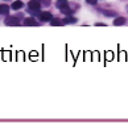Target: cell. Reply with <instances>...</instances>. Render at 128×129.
Listing matches in <instances>:
<instances>
[{
	"mask_svg": "<svg viewBox=\"0 0 128 129\" xmlns=\"http://www.w3.org/2000/svg\"><path fill=\"white\" fill-rule=\"evenodd\" d=\"M24 7V3L21 2V0H17V2H13L12 5H11V9H15V11H19L20 8Z\"/></svg>",
	"mask_w": 128,
	"mask_h": 129,
	"instance_id": "277c9868",
	"label": "cell"
},
{
	"mask_svg": "<svg viewBox=\"0 0 128 129\" xmlns=\"http://www.w3.org/2000/svg\"><path fill=\"white\" fill-rule=\"evenodd\" d=\"M57 8L58 9H60L61 7H62V5H65V4H67V2H66V0H57Z\"/></svg>",
	"mask_w": 128,
	"mask_h": 129,
	"instance_id": "8fae6325",
	"label": "cell"
},
{
	"mask_svg": "<svg viewBox=\"0 0 128 129\" xmlns=\"http://www.w3.org/2000/svg\"><path fill=\"white\" fill-rule=\"evenodd\" d=\"M86 2L89 3V4H95V3L98 2V0H86Z\"/></svg>",
	"mask_w": 128,
	"mask_h": 129,
	"instance_id": "4fadbf2b",
	"label": "cell"
},
{
	"mask_svg": "<svg viewBox=\"0 0 128 129\" xmlns=\"http://www.w3.org/2000/svg\"><path fill=\"white\" fill-rule=\"evenodd\" d=\"M28 7H29V9H28L29 12H31L32 15H34L41 9V2H40V0H31L29 4H28Z\"/></svg>",
	"mask_w": 128,
	"mask_h": 129,
	"instance_id": "6da1fadb",
	"label": "cell"
},
{
	"mask_svg": "<svg viewBox=\"0 0 128 129\" xmlns=\"http://www.w3.org/2000/svg\"><path fill=\"white\" fill-rule=\"evenodd\" d=\"M124 24H125L124 17H118V19L114 20V25H116V26H120V25H124Z\"/></svg>",
	"mask_w": 128,
	"mask_h": 129,
	"instance_id": "52a82bcc",
	"label": "cell"
},
{
	"mask_svg": "<svg viewBox=\"0 0 128 129\" xmlns=\"http://www.w3.org/2000/svg\"><path fill=\"white\" fill-rule=\"evenodd\" d=\"M9 7H8V5H5V4H2V5H0V13H2V15H8L9 13Z\"/></svg>",
	"mask_w": 128,
	"mask_h": 129,
	"instance_id": "ba28073f",
	"label": "cell"
},
{
	"mask_svg": "<svg viewBox=\"0 0 128 129\" xmlns=\"http://www.w3.org/2000/svg\"><path fill=\"white\" fill-rule=\"evenodd\" d=\"M60 11H61V12L63 13V15H70L71 13V8H69V5L67 4H65V5H62V7L60 8Z\"/></svg>",
	"mask_w": 128,
	"mask_h": 129,
	"instance_id": "5b68a950",
	"label": "cell"
},
{
	"mask_svg": "<svg viewBox=\"0 0 128 129\" xmlns=\"http://www.w3.org/2000/svg\"><path fill=\"white\" fill-rule=\"evenodd\" d=\"M38 19L41 21H50L53 19V16H52L50 12H40L38 13Z\"/></svg>",
	"mask_w": 128,
	"mask_h": 129,
	"instance_id": "3957f363",
	"label": "cell"
},
{
	"mask_svg": "<svg viewBox=\"0 0 128 129\" xmlns=\"http://www.w3.org/2000/svg\"><path fill=\"white\" fill-rule=\"evenodd\" d=\"M5 2H8V0H5Z\"/></svg>",
	"mask_w": 128,
	"mask_h": 129,
	"instance_id": "5bb4252c",
	"label": "cell"
},
{
	"mask_svg": "<svg viewBox=\"0 0 128 129\" xmlns=\"http://www.w3.org/2000/svg\"><path fill=\"white\" fill-rule=\"evenodd\" d=\"M62 22H63V24H74V22H77V19L73 17V16H70V15H67V17Z\"/></svg>",
	"mask_w": 128,
	"mask_h": 129,
	"instance_id": "8992f818",
	"label": "cell"
},
{
	"mask_svg": "<svg viewBox=\"0 0 128 129\" xmlns=\"http://www.w3.org/2000/svg\"><path fill=\"white\" fill-rule=\"evenodd\" d=\"M50 24L53 25V26H60V25H62V24H63V22H62V20L53 19V20H50Z\"/></svg>",
	"mask_w": 128,
	"mask_h": 129,
	"instance_id": "30bf717a",
	"label": "cell"
},
{
	"mask_svg": "<svg viewBox=\"0 0 128 129\" xmlns=\"http://www.w3.org/2000/svg\"><path fill=\"white\" fill-rule=\"evenodd\" d=\"M103 13L106 16H110V17H115L116 16V12H112V11H104Z\"/></svg>",
	"mask_w": 128,
	"mask_h": 129,
	"instance_id": "7c38bea8",
	"label": "cell"
},
{
	"mask_svg": "<svg viewBox=\"0 0 128 129\" xmlns=\"http://www.w3.org/2000/svg\"><path fill=\"white\" fill-rule=\"evenodd\" d=\"M24 25H28V26H31V25H37V21H34L33 19H25L24 20Z\"/></svg>",
	"mask_w": 128,
	"mask_h": 129,
	"instance_id": "9c48e42d",
	"label": "cell"
},
{
	"mask_svg": "<svg viewBox=\"0 0 128 129\" xmlns=\"http://www.w3.org/2000/svg\"><path fill=\"white\" fill-rule=\"evenodd\" d=\"M5 24L7 25H20V20L15 16H9L5 19Z\"/></svg>",
	"mask_w": 128,
	"mask_h": 129,
	"instance_id": "7a4b0ae2",
	"label": "cell"
}]
</instances>
